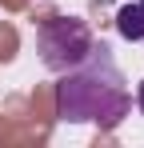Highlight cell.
<instances>
[{
    "label": "cell",
    "instance_id": "1",
    "mask_svg": "<svg viewBox=\"0 0 144 148\" xmlns=\"http://www.w3.org/2000/svg\"><path fill=\"white\" fill-rule=\"evenodd\" d=\"M56 108L64 124H116L128 112L124 72L116 68L108 44H92V52L64 72L56 84Z\"/></svg>",
    "mask_w": 144,
    "mask_h": 148
},
{
    "label": "cell",
    "instance_id": "2",
    "mask_svg": "<svg viewBox=\"0 0 144 148\" xmlns=\"http://www.w3.org/2000/svg\"><path fill=\"white\" fill-rule=\"evenodd\" d=\"M36 48H40L44 68L68 72V68H76L92 52V32L76 16H48L44 24L36 28Z\"/></svg>",
    "mask_w": 144,
    "mask_h": 148
},
{
    "label": "cell",
    "instance_id": "3",
    "mask_svg": "<svg viewBox=\"0 0 144 148\" xmlns=\"http://www.w3.org/2000/svg\"><path fill=\"white\" fill-rule=\"evenodd\" d=\"M116 32L124 40H144V4H124L116 12Z\"/></svg>",
    "mask_w": 144,
    "mask_h": 148
},
{
    "label": "cell",
    "instance_id": "4",
    "mask_svg": "<svg viewBox=\"0 0 144 148\" xmlns=\"http://www.w3.org/2000/svg\"><path fill=\"white\" fill-rule=\"evenodd\" d=\"M136 108L144 112V80H140V88H136Z\"/></svg>",
    "mask_w": 144,
    "mask_h": 148
},
{
    "label": "cell",
    "instance_id": "5",
    "mask_svg": "<svg viewBox=\"0 0 144 148\" xmlns=\"http://www.w3.org/2000/svg\"><path fill=\"white\" fill-rule=\"evenodd\" d=\"M140 4H144V0H140Z\"/></svg>",
    "mask_w": 144,
    "mask_h": 148
}]
</instances>
